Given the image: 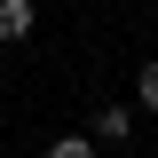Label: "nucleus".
<instances>
[{"label": "nucleus", "instance_id": "1", "mask_svg": "<svg viewBox=\"0 0 158 158\" xmlns=\"http://www.w3.org/2000/svg\"><path fill=\"white\" fill-rule=\"evenodd\" d=\"M32 32V0H0V40H24Z\"/></svg>", "mask_w": 158, "mask_h": 158}, {"label": "nucleus", "instance_id": "2", "mask_svg": "<svg viewBox=\"0 0 158 158\" xmlns=\"http://www.w3.org/2000/svg\"><path fill=\"white\" fill-rule=\"evenodd\" d=\"M127 127H135V111H118V103L95 111V135H103V142H127Z\"/></svg>", "mask_w": 158, "mask_h": 158}, {"label": "nucleus", "instance_id": "3", "mask_svg": "<svg viewBox=\"0 0 158 158\" xmlns=\"http://www.w3.org/2000/svg\"><path fill=\"white\" fill-rule=\"evenodd\" d=\"M48 158H95V142L87 135H63V142H48Z\"/></svg>", "mask_w": 158, "mask_h": 158}, {"label": "nucleus", "instance_id": "4", "mask_svg": "<svg viewBox=\"0 0 158 158\" xmlns=\"http://www.w3.org/2000/svg\"><path fill=\"white\" fill-rule=\"evenodd\" d=\"M135 87H142V111H158V63H142V79H135Z\"/></svg>", "mask_w": 158, "mask_h": 158}]
</instances>
